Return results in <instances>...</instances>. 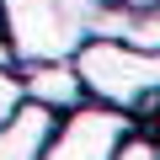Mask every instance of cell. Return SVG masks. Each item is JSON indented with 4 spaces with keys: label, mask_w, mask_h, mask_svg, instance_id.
Segmentation results:
<instances>
[{
    "label": "cell",
    "mask_w": 160,
    "mask_h": 160,
    "mask_svg": "<svg viewBox=\"0 0 160 160\" xmlns=\"http://www.w3.org/2000/svg\"><path fill=\"white\" fill-rule=\"evenodd\" d=\"M91 102L123 107L128 118L160 112V48H133L118 38H86L69 53Z\"/></svg>",
    "instance_id": "obj_1"
},
{
    "label": "cell",
    "mask_w": 160,
    "mask_h": 160,
    "mask_svg": "<svg viewBox=\"0 0 160 160\" xmlns=\"http://www.w3.org/2000/svg\"><path fill=\"white\" fill-rule=\"evenodd\" d=\"M102 0H0V38L11 64L69 59L86 38H96Z\"/></svg>",
    "instance_id": "obj_2"
},
{
    "label": "cell",
    "mask_w": 160,
    "mask_h": 160,
    "mask_svg": "<svg viewBox=\"0 0 160 160\" xmlns=\"http://www.w3.org/2000/svg\"><path fill=\"white\" fill-rule=\"evenodd\" d=\"M53 128H59V112L43 107V102H32V96H22L6 118H0V160H38L48 149Z\"/></svg>",
    "instance_id": "obj_3"
},
{
    "label": "cell",
    "mask_w": 160,
    "mask_h": 160,
    "mask_svg": "<svg viewBox=\"0 0 160 160\" xmlns=\"http://www.w3.org/2000/svg\"><path fill=\"white\" fill-rule=\"evenodd\" d=\"M16 80H22V96L43 102V107H53V112H69V107H80V102H91L69 59H32V64H16Z\"/></svg>",
    "instance_id": "obj_4"
},
{
    "label": "cell",
    "mask_w": 160,
    "mask_h": 160,
    "mask_svg": "<svg viewBox=\"0 0 160 160\" xmlns=\"http://www.w3.org/2000/svg\"><path fill=\"white\" fill-rule=\"evenodd\" d=\"M112 160H160V139L144 133V128H133V133L112 149Z\"/></svg>",
    "instance_id": "obj_5"
},
{
    "label": "cell",
    "mask_w": 160,
    "mask_h": 160,
    "mask_svg": "<svg viewBox=\"0 0 160 160\" xmlns=\"http://www.w3.org/2000/svg\"><path fill=\"white\" fill-rule=\"evenodd\" d=\"M16 102H22V80H16V69H11V64H0V118H6Z\"/></svg>",
    "instance_id": "obj_6"
},
{
    "label": "cell",
    "mask_w": 160,
    "mask_h": 160,
    "mask_svg": "<svg viewBox=\"0 0 160 160\" xmlns=\"http://www.w3.org/2000/svg\"><path fill=\"white\" fill-rule=\"evenodd\" d=\"M0 64H11V48H6V38H0ZM11 69H16V64H11Z\"/></svg>",
    "instance_id": "obj_7"
}]
</instances>
